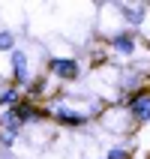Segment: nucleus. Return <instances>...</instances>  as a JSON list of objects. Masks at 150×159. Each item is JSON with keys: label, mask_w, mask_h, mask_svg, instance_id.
<instances>
[{"label": "nucleus", "mask_w": 150, "mask_h": 159, "mask_svg": "<svg viewBox=\"0 0 150 159\" xmlns=\"http://www.w3.org/2000/svg\"><path fill=\"white\" fill-rule=\"evenodd\" d=\"M48 69H51V75H57V78L72 81V78H78L81 66H78L75 57H51V60H48Z\"/></svg>", "instance_id": "obj_1"}, {"label": "nucleus", "mask_w": 150, "mask_h": 159, "mask_svg": "<svg viewBox=\"0 0 150 159\" xmlns=\"http://www.w3.org/2000/svg\"><path fill=\"white\" fill-rule=\"evenodd\" d=\"M129 114L135 120H141V123L150 120V93L147 90H135L132 96H129Z\"/></svg>", "instance_id": "obj_2"}, {"label": "nucleus", "mask_w": 150, "mask_h": 159, "mask_svg": "<svg viewBox=\"0 0 150 159\" xmlns=\"http://www.w3.org/2000/svg\"><path fill=\"white\" fill-rule=\"evenodd\" d=\"M54 120H57L60 126H72V129H78V126H87V120H90V117L84 114V111H75V108L60 105L57 111H54Z\"/></svg>", "instance_id": "obj_3"}, {"label": "nucleus", "mask_w": 150, "mask_h": 159, "mask_svg": "<svg viewBox=\"0 0 150 159\" xmlns=\"http://www.w3.org/2000/svg\"><path fill=\"white\" fill-rule=\"evenodd\" d=\"M12 81L15 84H30V72H27V54L21 48L12 51Z\"/></svg>", "instance_id": "obj_4"}, {"label": "nucleus", "mask_w": 150, "mask_h": 159, "mask_svg": "<svg viewBox=\"0 0 150 159\" xmlns=\"http://www.w3.org/2000/svg\"><path fill=\"white\" fill-rule=\"evenodd\" d=\"M111 48H114L117 54L129 57V54H135V36L132 33H117V36H111Z\"/></svg>", "instance_id": "obj_5"}, {"label": "nucleus", "mask_w": 150, "mask_h": 159, "mask_svg": "<svg viewBox=\"0 0 150 159\" xmlns=\"http://www.w3.org/2000/svg\"><path fill=\"white\" fill-rule=\"evenodd\" d=\"M12 111H15V117H18V123L24 126V123H33V120H42V111H36L33 105H27V102H21V105H15L12 108Z\"/></svg>", "instance_id": "obj_6"}, {"label": "nucleus", "mask_w": 150, "mask_h": 159, "mask_svg": "<svg viewBox=\"0 0 150 159\" xmlns=\"http://www.w3.org/2000/svg\"><path fill=\"white\" fill-rule=\"evenodd\" d=\"M117 9L123 12L126 24H135V27H138V24H141V21H144V6H129V3H120V6H117Z\"/></svg>", "instance_id": "obj_7"}, {"label": "nucleus", "mask_w": 150, "mask_h": 159, "mask_svg": "<svg viewBox=\"0 0 150 159\" xmlns=\"http://www.w3.org/2000/svg\"><path fill=\"white\" fill-rule=\"evenodd\" d=\"M0 126H3L9 135H15V138H18V132H21V123H18L15 111H6V114H0Z\"/></svg>", "instance_id": "obj_8"}, {"label": "nucleus", "mask_w": 150, "mask_h": 159, "mask_svg": "<svg viewBox=\"0 0 150 159\" xmlns=\"http://www.w3.org/2000/svg\"><path fill=\"white\" fill-rule=\"evenodd\" d=\"M0 105L9 108V111H12L15 105H21V96H18V90H15V87H6L3 93H0Z\"/></svg>", "instance_id": "obj_9"}, {"label": "nucleus", "mask_w": 150, "mask_h": 159, "mask_svg": "<svg viewBox=\"0 0 150 159\" xmlns=\"http://www.w3.org/2000/svg\"><path fill=\"white\" fill-rule=\"evenodd\" d=\"M0 51H15V33L12 30H0Z\"/></svg>", "instance_id": "obj_10"}, {"label": "nucleus", "mask_w": 150, "mask_h": 159, "mask_svg": "<svg viewBox=\"0 0 150 159\" xmlns=\"http://www.w3.org/2000/svg\"><path fill=\"white\" fill-rule=\"evenodd\" d=\"M105 159H129V150H126V147H111Z\"/></svg>", "instance_id": "obj_11"}, {"label": "nucleus", "mask_w": 150, "mask_h": 159, "mask_svg": "<svg viewBox=\"0 0 150 159\" xmlns=\"http://www.w3.org/2000/svg\"><path fill=\"white\" fill-rule=\"evenodd\" d=\"M27 90H30V96H39V90H42V81H30V84H27Z\"/></svg>", "instance_id": "obj_12"}, {"label": "nucleus", "mask_w": 150, "mask_h": 159, "mask_svg": "<svg viewBox=\"0 0 150 159\" xmlns=\"http://www.w3.org/2000/svg\"><path fill=\"white\" fill-rule=\"evenodd\" d=\"M0 144H3V147H12V144H15V135L3 132V135H0Z\"/></svg>", "instance_id": "obj_13"}]
</instances>
